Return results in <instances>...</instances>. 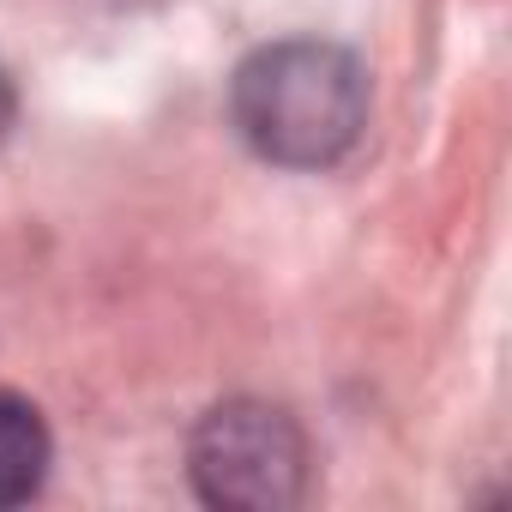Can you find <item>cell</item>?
<instances>
[{
    "mask_svg": "<svg viewBox=\"0 0 512 512\" xmlns=\"http://www.w3.org/2000/svg\"><path fill=\"white\" fill-rule=\"evenodd\" d=\"M229 115L266 163L326 169L362 139L368 79L350 49L290 37L241 61L229 85Z\"/></svg>",
    "mask_w": 512,
    "mask_h": 512,
    "instance_id": "obj_1",
    "label": "cell"
},
{
    "mask_svg": "<svg viewBox=\"0 0 512 512\" xmlns=\"http://www.w3.org/2000/svg\"><path fill=\"white\" fill-rule=\"evenodd\" d=\"M193 482L211 506H253V512H272L302 500V476H308V446L302 428L272 410V404H217L199 434H193Z\"/></svg>",
    "mask_w": 512,
    "mask_h": 512,
    "instance_id": "obj_2",
    "label": "cell"
},
{
    "mask_svg": "<svg viewBox=\"0 0 512 512\" xmlns=\"http://www.w3.org/2000/svg\"><path fill=\"white\" fill-rule=\"evenodd\" d=\"M49 476V428L31 398L0 392V506H25Z\"/></svg>",
    "mask_w": 512,
    "mask_h": 512,
    "instance_id": "obj_3",
    "label": "cell"
},
{
    "mask_svg": "<svg viewBox=\"0 0 512 512\" xmlns=\"http://www.w3.org/2000/svg\"><path fill=\"white\" fill-rule=\"evenodd\" d=\"M13 127V85H7V73H0V133Z\"/></svg>",
    "mask_w": 512,
    "mask_h": 512,
    "instance_id": "obj_4",
    "label": "cell"
}]
</instances>
